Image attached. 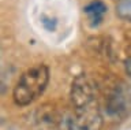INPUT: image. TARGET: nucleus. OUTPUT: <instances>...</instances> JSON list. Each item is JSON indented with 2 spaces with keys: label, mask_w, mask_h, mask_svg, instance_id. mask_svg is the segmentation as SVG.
Masks as SVG:
<instances>
[{
  "label": "nucleus",
  "mask_w": 131,
  "mask_h": 130,
  "mask_svg": "<svg viewBox=\"0 0 131 130\" xmlns=\"http://www.w3.org/2000/svg\"><path fill=\"white\" fill-rule=\"evenodd\" d=\"M131 114V86L119 82L105 99V115L111 121H122Z\"/></svg>",
  "instance_id": "7ed1b4c3"
},
{
  "label": "nucleus",
  "mask_w": 131,
  "mask_h": 130,
  "mask_svg": "<svg viewBox=\"0 0 131 130\" xmlns=\"http://www.w3.org/2000/svg\"><path fill=\"white\" fill-rule=\"evenodd\" d=\"M30 130H61V116L52 104H42L33 112Z\"/></svg>",
  "instance_id": "20e7f679"
},
{
  "label": "nucleus",
  "mask_w": 131,
  "mask_h": 130,
  "mask_svg": "<svg viewBox=\"0 0 131 130\" xmlns=\"http://www.w3.org/2000/svg\"><path fill=\"white\" fill-rule=\"evenodd\" d=\"M61 130H82V129L78 125L75 116L67 114V115L61 116Z\"/></svg>",
  "instance_id": "0eeeda50"
},
{
  "label": "nucleus",
  "mask_w": 131,
  "mask_h": 130,
  "mask_svg": "<svg viewBox=\"0 0 131 130\" xmlns=\"http://www.w3.org/2000/svg\"><path fill=\"white\" fill-rule=\"evenodd\" d=\"M116 15L120 19L131 22V0H120L117 3Z\"/></svg>",
  "instance_id": "423d86ee"
},
{
  "label": "nucleus",
  "mask_w": 131,
  "mask_h": 130,
  "mask_svg": "<svg viewBox=\"0 0 131 130\" xmlns=\"http://www.w3.org/2000/svg\"><path fill=\"white\" fill-rule=\"evenodd\" d=\"M48 82L49 68L47 64L40 63L27 68L20 75V78L18 79L14 88V92H12L14 103L19 107L30 105L45 92Z\"/></svg>",
  "instance_id": "f03ea898"
},
{
  "label": "nucleus",
  "mask_w": 131,
  "mask_h": 130,
  "mask_svg": "<svg viewBox=\"0 0 131 130\" xmlns=\"http://www.w3.org/2000/svg\"><path fill=\"white\" fill-rule=\"evenodd\" d=\"M124 68H126V73H127V75H128V78H130V82H131V56L126 59Z\"/></svg>",
  "instance_id": "1a4fd4ad"
},
{
  "label": "nucleus",
  "mask_w": 131,
  "mask_h": 130,
  "mask_svg": "<svg viewBox=\"0 0 131 130\" xmlns=\"http://www.w3.org/2000/svg\"><path fill=\"white\" fill-rule=\"evenodd\" d=\"M83 11L90 18V26L96 27L101 23L102 18H104V14L108 11V7L101 0H94V2L89 3L88 6L83 7Z\"/></svg>",
  "instance_id": "39448f33"
},
{
  "label": "nucleus",
  "mask_w": 131,
  "mask_h": 130,
  "mask_svg": "<svg viewBox=\"0 0 131 130\" xmlns=\"http://www.w3.org/2000/svg\"><path fill=\"white\" fill-rule=\"evenodd\" d=\"M70 99L75 112V119L82 130H101L104 118L93 82L86 74H79L72 79Z\"/></svg>",
  "instance_id": "f257e3e1"
},
{
  "label": "nucleus",
  "mask_w": 131,
  "mask_h": 130,
  "mask_svg": "<svg viewBox=\"0 0 131 130\" xmlns=\"http://www.w3.org/2000/svg\"><path fill=\"white\" fill-rule=\"evenodd\" d=\"M41 22H42V25H44L45 29L49 30V32H52V30L56 29V21H55V19L47 18L45 15H42V17H41Z\"/></svg>",
  "instance_id": "6e6552de"
}]
</instances>
